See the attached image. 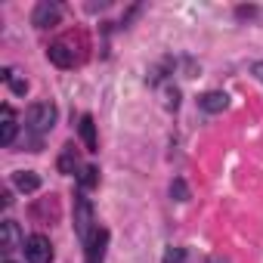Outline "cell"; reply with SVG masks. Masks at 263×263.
<instances>
[{
  "instance_id": "ac0fdd59",
  "label": "cell",
  "mask_w": 263,
  "mask_h": 263,
  "mask_svg": "<svg viewBox=\"0 0 263 263\" xmlns=\"http://www.w3.org/2000/svg\"><path fill=\"white\" fill-rule=\"evenodd\" d=\"M251 74H254V78L263 84V62H254V65H251Z\"/></svg>"
},
{
  "instance_id": "ba28073f",
  "label": "cell",
  "mask_w": 263,
  "mask_h": 263,
  "mask_svg": "<svg viewBox=\"0 0 263 263\" xmlns=\"http://www.w3.org/2000/svg\"><path fill=\"white\" fill-rule=\"evenodd\" d=\"M105 245H108V232H105V229H96V232L87 238V257H90V263H99V260H102Z\"/></svg>"
},
{
  "instance_id": "277c9868",
  "label": "cell",
  "mask_w": 263,
  "mask_h": 263,
  "mask_svg": "<svg viewBox=\"0 0 263 263\" xmlns=\"http://www.w3.org/2000/svg\"><path fill=\"white\" fill-rule=\"evenodd\" d=\"M59 19H62V10H59V4H50V0L37 4L34 7V16H31V22L37 28H53V25H59Z\"/></svg>"
},
{
  "instance_id": "ffe728a7",
  "label": "cell",
  "mask_w": 263,
  "mask_h": 263,
  "mask_svg": "<svg viewBox=\"0 0 263 263\" xmlns=\"http://www.w3.org/2000/svg\"><path fill=\"white\" fill-rule=\"evenodd\" d=\"M208 263H226V257H217L214 254V257H208Z\"/></svg>"
},
{
  "instance_id": "9a60e30c",
  "label": "cell",
  "mask_w": 263,
  "mask_h": 263,
  "mask_svg": "<svg viewBox=\"0 0 263 263\" xmlns=\"http://www.w3.org/2000/svg\"><path fill=\"white\" fill-rule=\"evenodd\" d=\"M7 84L13 87V93H16V96H25V93H28V81H19V78H10Z\"/></svg>"
},
{
  "instance_id": "e0dca14e",
  "label": "cell",
  "mask_w": 263,
  "mask_h": 263,
  "mask_svg": "<svg viewBox=\"0 0 263 263\" xmlns=\"http://www.w3.org/2000/svg\"><path fill=\"white\" fill-rule=\"evenodd\" d=\"M180 105V90H167V108H177Z\"/></svg>"
},
{
  "instance_id": "6da1fadb",
  "label": "cell",
  "mask_w": 263,
  "mask_h": 263,
  "mask_svg": "<svg viewBox=\"0 0 263 263\" xmlns=\"http://www.w3.org/2000/svg\"><path fill=\"white\" fill-rule=\"evenodd\" d=\"M56 105L53 102H34L31 108H28V127L34 130V134H47V130H53V124H56Z\"/></svg>"
},
{
  "instance_id": "8992f818",
  "label": "cell",
  "mask_w": 263,
  "mask_h": 263,
  "mask_svg": "<svg viewBox=\"0 0 263 263\" xmlns=\"http://www.w3.org/2000/svg\"><path fill=\"white\" fill-rule=\"evenodd\" d=\"M47 59L53 62V65H59V68H71L74 65V50H68V44H50L47 47Z\"/></svg>"
},
{
  "instance_id": "d6986e66",
  "label": "cell",
  "mask_w": 263,
  "mask_h": 263,
  "mask_svg": "<svg viewBox=\"0 0 263 263\" xmlns=\"http://www.w3.org/2000/svg\"><path fill=\"white\" fill-rule=\"evenodd\" d=\"M238 16H241V19H245V16H254V10H251V7H238Z\"/></svg>"
},
{
  "instance_id": "5b68a950",
  "label": "cell",
  "mask_w": 263,
  "mask_h": 263,
  "mask_svg": "<svg viewBox=\"0 0 263 263\" xmlns=\"http://www.w3.org/2000/svg\"><path fill=\"white\" fill-rule=\"evenodd\" d=\"M226 105H229V96H226L223 90H208V93L198 96V108H201V111L217 115V111H223Z\"/></svg>"
},
{
  "instance_id": "2e32d148",
  "label": "cell",
  "mask_w": 263,
  "mask_h": 263,
  "mask_svg": "<svg viewBox=\"0 0 263 263\" xmlns=\"http://www.w3.org/2000/svg\"><path fill=\"white\" fill-rule=\"evenodd\" d=\"M183 257H186V254H183L180 248H167V251H164V263H183Z\"/></svg>"
},
{
  "instance_id": "9c48e42d",
  "label": "cell",
  "mask_w": 263,
  "mask_h": 263,
  "mask_svg": "<svg viewBox=\"0 0 263 263\" xmlns=\"http://www.w3.org/2000/svg\"><path fill=\"white\" fill-rule=\"evenodd\" d=\"M78 130H81L84 149H87V152H99V143H96V124H93V118H90V115H84V118H81Z\"/></svg>"
},
{
  "instance_id": "4fadbf2b",
  "label": "cell",
  "mask_w": 263,
  "mask_h": 263,
  "mask_svg": "<svg viewBox=\"0 0 263 263\" xmlns=\"http://www.w3.org/2000/svg\"><path fill=\"white\" fill-rule=\"evenodd\" d=\"M96 183H99V167H93V164L81 167V186H84V189H93Z\"/></svg>"
},
{
  "instance_id": "7a4b0ae2",
  "label": "cell",
  "mask_w": 263,
  "mask_h": 263,
  "mask_svg": "<svg viewBox=\"0 0 263 263\" xmlns=\"http://www.w3.org/2000/svg\"><path fill=\"white\" fill-rule=\"evenodd\" d=\"M74 232L87 241L96 229H93V204L84 195H74Z\"/></svg>"
},
{
  "instance_id": "5bb4252c",
  "label": "cell",
  "mask_w": 263,
  "mask_h": 263,
  "mask_svg": "<svg viewBox=\"0 0 263 263\" xmlns=\"http://www.w3.org/2000/svg\"><path fill=\"white\" fill-rule=\"evenodd\" d=\"M171 198H174V201H186V198H189V186H186L180 177L171 183Z\"/></svg>"
},
{
  "instance_id": "3957f363",
  "label": "cell",
  "mask_w": 263,
  "mask_h": 263,
  "mask_svg": "<svg viewBox=\"0 0 263 263\" xmlns=\"http://www.w3.org/2000/svg\"><path fill=\"white\" fill-rule=\"evenodd\" d=\"M25 257L28 263H50L53 260V245L47 235H28L25 238Z\"/></svg>"
},
{
  "instance_id": "52a82bcc",
  "label": "cell",
  "mask_w": 263,
  "mask_h": 263,
  "mask_svg": "<svg viewBox=\"0 0 263 263\" xmlns=\"http://www.w3.org/2000/svg\"><path fill=\"white\" fill-rule=\"evenodd\" d=\"M13 140H16V115H13L10 105H4L0 108V143L10 146Z\"/></svg>"
},
{
  "instance_id": "7c38bea8",
  "label": "cell",
  "mask_w": 263,
  "mask_h": 263,
  "mask_svg": "<svg viewBox=\"0 0 263 263\" xmlns=\"http://www.w3.org/2000/svg\"><path fill=\"white\" fill-rule=\"evenodd\" d=\"M56 167H59V174H65V177H71V174L78 171V152H74V146H65V149H62Z\"/></svg>"
},
{
  "instance_id": "30bf717a",
  "label": "cell",
  "mask_w": 263,
  "mask_h": 263,
  "mask_svg": "<svg viewBox=\"0 0 263 263\" xmlns=\"http://www.w3.org/2000/svg\"><path fill=\"white\" fill-rule=\"evenodd\" d=\"M13 186H16L19 192H37V189H41V177H37L34 171H16V174H13Z\"/></svg>"
},
{
  "instance_id": "8fae6325",
  "label": "cell",
  "mask_w": 263,
  "mask_h": 263,
  "mask_svg": "<svg viewBox=\"0 0 263 263\" xmlns=\"http://www.w3.org/2000/svg\"><path fill=\"white\" fill-rule=\"evenodd\" d=\"M19 226L13 223V220H4V223H0V248H4V251H13L16 245H19Z\"/></svg>"
}]
</instances>
